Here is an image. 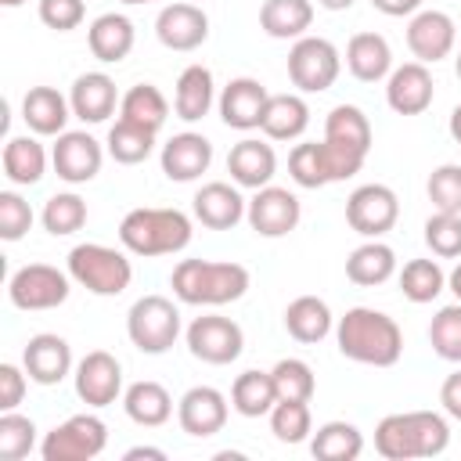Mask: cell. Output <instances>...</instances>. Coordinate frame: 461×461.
Masks as SVG:
<instances>
[{
  "label": "cell",
  "instance_id": "cell-1",
  "mask_svg": "<svg viewBox=\"0 0 461 461\" xmlns=\"http://www.w3.org/2000/svg\"><path fill=\"white\" fill-rule=\"evenodd\" d=\"M335 342L346 360L367 364V367H393L403 353V331L400 324L371 306H353L335 324Z\"/></svg>",
  "mask_w": 461,
  "mask_h": 461
},
{
  "label": "cell",
  "instance_id": "cell-2",
  "mask_svg": "<svg viewBox=\"0 0 461 461\" xmlns=\"http://www.w3.org/2000/svg\"><path fill=\"white\" fill-rule=\"evenodd\" d=\"M249 270L230 259H180L173 267V295L187 306H227L249 292Z\"/></svg>",
  "mask_w": 461,
  "mask_h": 461
},
{
  "label": "cell",
  "instance_id": "cell-3",
  "mask_svg": "<svg viewBox=\"0 0 461 461\" xmlns=\"http://www.w3.org/2000/svg\"><path fill=\"white\" fill-rule=\"evenodd\" d=\"M119 241L133 256H173L191 245V216L155 205L130 209L119 223Z\"/></svg>",
  "mask_w": 461,
  "mask_h": 461
},
{
  "label": "cell",
  "instance_id": "cell-4",
  "mask_svg": "<svg viewBox=\"0 0 461 461\" xmlns=\"http://www.w3.org/2000/svg\"><path fill=\"white\" fill-rule=\"evenodd\" d=\"M324 155L331 166V180H349L360 173L371 151V122L357 104H335L324 119Z\"/></svg>",
  "mask_w": 461,
  "mask_h": 461
},
{
  "label": "cell",
  "instance_id": "cell-5",
  "mask_svg": "<svg viewBox=\"0 0 461 461\" xmlns=\"http://www.w3.org/2000/svg\"><path fill=\"white\" fill-rule=\"evenodd\" d=\"M68 277L94 295H122L133 281V263L119 249L86 241L68 252Z\"/></svg>",
  "mask_w": 461,
  "mask_h": 461
},
{
  "label": "cell",
  "instance_id": "cell-6",
  "mask_svg": "<svg viewBox=\"0 0 461 461\" xmlns=\"http://www.w3.org/2000/svg\"><path fill=\"white\" fill-rule=\"evenodd\" d=\"M126 335L140 353H166L180 335V310L166 295H140L126 313Z\"/></svg>",
  "mask_w": 461,
  "mask_h": 461
},
{
  "label": "cell",
  "instance_id": "cell-7",
  "mask_svg": "<svg viewBox=\"0 0 461 461\" xmlns=\"http://www.w3.org/2000/svg\"><path fill=\"white\" fill-rule=\"evenodd\" d=\"M342 72V54L324 36H299L288 50V79L303 94L328 90Z\"/></svg>",
  "mask_w": 461,
  "mask_h": 461
},
{
  "label": "cell",
  "instance_id": "cell-8",
  "mask_svg": "<svg viewBox=\"0 0 461 461\" xmlns=\"http://www.w3.org/2000/svg\"><path fill=\"white\" fill-rule=\"evenodd\" d=\"M108 443V425L97 414H72L68 421L54 425L43 443L40 454L43 461H90L104 450Z\"/></svg>",
  "mask_w": 461,
  "mask_h": 461
},
{
  "label": "cell",
  "instance_id": "cell-9",
  "mask_svg": "<svg viewBox=\"0 0 461 461\" xmlns=\"http://www.w3.org/2000/svg\"><path fill=\"white\" fill-rule=\"evenodd\" d=\"M68 274L50 263H25L7 281V299L18 310H54L68 299Z\"/></svg>",
  "mask_w": 461,
  "mask_h": 461
},
{
  "label": "cell",
  "instance_id": "cell-10",
  "mask_svg": "<svg viewBox=\"0 0 461 461\" xmlns=\"http://www.w3.org/2000/svg\"><path fill=\"white\" fill-rule=\"evenodd\" d=\"M187 349L194 360L202 364H234L245 349V331L238 321L230 317H220V313H205V317H194L187 324Z\"/></svg>",
  "mask_w": 461,
  "mask_h": 461
},
{
  "label": "cell",
  "instance_id": "cell-11",
  "mask_svg": "<svg viewBox=\"0 0 461 461\" xmlns=\"http://www.w3.org/2000/svg\"><path fill=\"white\" fill-rule=\"evenodd\" d=\"M400 220V198L389 184H360L346 198V223L364 238H382Z\"/></svg>",
  "mask_w": 461,
  "mask_h": 461
},
{
  "label": "cell",
  "instance_id": "cell-12",
  "mask_svg": "<svg viewBox=\"0 0 461 461\" xmlns=\"http://www.w3.org/2000/svg\"><path fill=\"white\" fill-rule=\"evenodd\" d=\"M245 220L249 227L259 234V238H285L299 227L303 220V205L299 198L288 191V187H259L252 198H249V209H245Z\"/></svg>",
  "mask_w": 461,
  "mask_h": 461
},
{
  "label": "cell",
  "instance_id": "cell-13",
  "mask_svg": "<svg viewBox=\"0 0 461 461\" xmlns=\"http://www.w3.org/2000/svg\"><path fill=\"white\" fill-rule=\"evenodd\" d=\"M101 162H104V148L86 130H65L50 148V166L65 184L94 180L101 173Z\"/></svg>",
  "mask_w": 461,
  "mask_h": 461
},
{
  "label": "cell",
  "instance_id": "cell-14",
  "mask_svg": "<svg viewBox=\"0 0 461 461\" xmlns=\"http://www.w3.org/2000/svg\"><path fill=\"white\" fill-rule=\"evenodd\" d=\"M76 396L86 407H108L122 393V364L108 349H90L76 364Z\"/></svg>",
  "mask_w": 461,
  "mask_h": 461
},
{
  "label": "cell",
  "instance_id": "cell-15",
  "mask_svg": "<svg viewBox=\"0 0 461 461\" xmlns=\"http://www.w3.org/2000/svg\"><path fill=\"white\" fill-rule=\"evenodd\" d=\"M155 36L169 50H198L209 40V14L191 0L166 4L155 18Z\"/></svg>",
  "mask_w": 461,
  "mask_h": 461
},
{
  "label": "cell",
  "instance_id": "cell-16",
  "mask_svg": "<svg viewBox=\"0 0 461 461\" xmlns=\"http://www.w3.org/2000/svg\"><path fill=\"white\" fill-rule=\"evenodd\" d=\"M457 40V25L447 11H418L407 22V47L421 65H436L454 50Z\"/></svg>",
  "mask_w": 461,
  "mask_h": 461
},
{
  "label": "cell",
  "instance_id": "cell-17",
  "mask_svg": "<svg viewBox=\"0 0 461 461\" xmlns=\"http://www.w3.org/2000/svg\"><path fill=\"white\" fill-rule=\"evenodd\" d=\"M176 421L194 439L216 436L227 425V396L212 385H191L176 403Z\"/></svg>",
  "mask_w": 461,
  "mask_h": 461
},
{
  "label": "cell",
  "instance_id": "cell-18",
  "mask_svg": "<svg viewBox=\"0 0 461 461\" xmlns=\"http://www.w3.org/2000/svg\"><path fill=\"white\" fill-rule=\"evenodd\" d=\"M267 101H270V94H267V86H263L259 79L238 76V79H230V83L223 86V94H220V119H223L230 130H241V133L259 130L263 112H267Z\"/></svg>",
  "mask_w": 461,
  "mask_h": 461
},
{
  "label": "cell",
  "instance_id": "cell-19",
  "mask_svg": "<svg viewBox=\"0 0 461 461\" xmlns=\"http://www.w3.org/2000/svg\"><path fill=\"white\" fill-rule=\"evenodd\" d=\"M162 173L176 184H191L198 180L209 166H212V144L209 137L194 133V130H184V133H173L166 144H162Z\"/></svg>",
  "mask_w": 461,
  "mask_h": 461
},
{
  "label": "cell",
  "instance_id": "cell-20",
  "mask_svg": "<svg viewBox=\"0 0 461 461\" xmlns=\"http://www.w3.org/2000/svg\"><path fill=\"white\" fill-rule=\"evenodd\" d=\"M432 86L436 83H432L429 65L407 61V65H400V68L389 72V79H385V101H389V108L396 115H421L432 104V94H436Z\"/></svg>",
  "mask_w": 461,
  "mask_h": 461
},
{
  "label": "cell",
  "instance_id": "cell-21",
  "mask_svg": "<svg viewBox=\"0 0 461 461\" xmlns=\"http://www.w3.org/2000/svg\"><path fill=\"white\" fill-rule=\"evenodd\" d=\"M22 367L29 371V378L36 385H58L68 371H72V349L61 335L54 331H40L25 342L22 349Z\"/></svg>",
  "mask_w": 461,
  "mask_h": 461
},
{
  "label": "cell",
  "instance_id": "cell-22",
  "mask_svg": "<svg viewBox=\"0 0 461 461\" xmlns=\"http://www.w3.org/2000/svg\"><path fill=\"white\" fill-rule=\"evenodd\" d=\"M245 209H249V202L227 180H209L194 194V220L209 230H230L234 223L245 220Z\"/></svg>",
  "mask_w": 461,
  "mask_h": 461
},
{
  "label": "cell",
  "instance_id": "cell-23",
  "mask_svg": "<svg viewBox=\"0 0 461 461\" xmlns=\"http://www.w3.org/2000/svg\"><path fill=\"white\" fill-rule=\"evenodd\" d=\"M119 90H115V79L108 72H83L76 76L72 90H68V104H72V115L83 119V122H104L115 104H119Z\"/></svg>",
  "mask_w": 461,
  "mask_h": 461
},
{
  "label": "cell",
  "instance_id": "cell-24",
  "mask_svg": "<svg viewBox=\"0 0 461 461\" xmlns=\"http://www.w3.org/2000/svg\"><path fill=\"white\" fill-rule=\"evenodd\" d=\"M227 173H230V180H234L238 187L259 191V187H267V184L274 180V173H277V155H274V148H270L267 140L245 137V140H238V144L230 148V155H227Z\"/></svg>",
  "mask_w": 461,
  "mask_h": 461
},
{
  "label": "cell",
  "instance_id": "cell-25",
  "mask_svg": "<svg viewBox=\"0 0 461 461\" xmlns=\"http://www.w3.org/2000/svg\"><path fill=\"white\" fill-rule=\"evenodd\" d=\"M72 115V104L54 86H29L22 97V119L36 137H58L65 133V122Z\"/></svg>",
  "mask_w": 461,
  "mask_h": 461
},
{
  "label": "cell",
  "instance_id": "cell-26",
  "mask_svg": "<svg viewBox=\"0 0 461 461\" xmlns=\"http://www.w3.org/2000/svg\"><path fill=\"white\" fill-rule=\"evenodd\" d=\"M133 22L119 11H108V14H97L86 29V43H90V54L104 65H119L130 50H133Z\"/></svg>",
  "mask_w": 461,
  "mask_h": 461
},
{
  "label": "cell",
  "instance_id": "cell-27",
  "mask_svg": "<svg viewBox=\"0 0 461 461\" xmlns=\"http://www.w3.org/2000/svg\"><path fill=\"white\" fill-rule=\"evenodd\" d=\"M346 68L360 83H378L393 72V50L382 32H357L346 43Z\"/></svg>",
  "mask_w": 461,
  "mask_h": 461
},
{
  "label": "cell",
  "instance_id": "cell-28",
  "mask_svg": "<svg viewBox=\"0 0 461 461\" xmlns=\"http://www.w3.org/2000/svg\"><path fill=\"white\" fill-rule=\"evenodd\" d=\"M216 101V83H212V72L205 65H187L180 76H176V90H173V112L184 119V122H198L202 115H209Z\"/></svg>",
  "mask_w": 461,
  "mask_h": 461
},
{
  "label": "cell",
  "instance_id": "cell-29",
  "mask_svg": "<svg viewBox=\"0 0 461 461\" xmlns=\"http://www.w3.org/2000/svg\"><path fill=\"white\" fill-rule=\"evenodd\" d=\"M396 274V252L378 241V238H367L364 245H357L346 259V277L360 288H375V285H385L389 277Z\"/></svg>",
  "mask_w": 461,
  "mask_h": 461
},
{
  "label": "cell",
  "instance_id": "cell-30",
  "mask_svg": "<svg viewBox=\"0 0 461 461\" xmlns=\"http://www.w3.org/2000/svg\"><path fill=\"white\" fill-rule=\"evenodd\" d=\"M331 328H335V317H331L328 303L317 295H299L285 306V331L303 346L321 342Z\"/></svg>",
  "mask_w": 461,
  "mask_h": 461
},
{
  "label": "cell",
  "instance_id": "cell-31",
  "mask_svg": "<svg viewBox=\"0 0 461 461\" xmlns=\"http://www.w3.org/2000/svg\"><path fill=\"white\" fill-rule=\"evenodd\" d=\"M310 126V104L299 94H270L259 130L270 140H295Z\"/></svg>",
  "mask_w": 461,
  "mask_h": 461
},
{
  "label": "cell",
  "instance_id": "cell-32",
  "mask_svg": "<svg viewBox=\"0 0 461 461\" xmlns=\"http://www.w3.org/2000/svg\"><path fill=\"white\" fill-rule=\"evenodd\" d=\"M122 407H126V418L144 425V429H158L169 421L173 414V396L166 385L144 378V382H133L126 393H122Z\"/></svg>",
  "mask_w": 461,
  "mask_h": 461
},
{
  "label": "cell",
  "instance_id": "cell-33",
  "mask_svg": "<svg viewBox=\"0 0 461 461\" xmlns=\"http://www.w3.org/2000/svg\"><path fill=\"white\" fill-rule=\"evenodd\" d=\"M313 25V0H263L259 29L274 40H299Z\"/></svg>",
  "mask_w": 461,
  "mask_h": 461
},
{
  "label": "cell",
  "instance_id": "cell-34",
  "mask_svg": "<svg viewBox=\"0 0 461 461\" xmlns=\"http://www.w3.org/2000/svg\"><path fill=\"white\" fill-rule=\"evenodd\" d=\"M119 119H130V122H137V126L158 133V130L166 126V119H169V101H166V94H162L155 83H137V86H130V90L122 94V101H119Z\"/></svg>",
  "mask_w": 461,
  "mask_h": 461
},
{
  "label": "cell",
  "instance_id": "cell-35",
  "mask_svg": "<svg viewBox=\"0 0 461 461\" xmlns=\"http://www.w3.org/2000/svg\"><path fill=\"white\" fill-rule=\"evenodd\" d=\"M277 403V389H274V378L270 371H241L230 385V407L241 414V418H263L270 414Z\"/></svg>",
  "mask_w": 461,
  "mask_h": 461
},
{
  "label": "cell",
  "instance_id": "cell-36",
  "mask_svg": "<svg viewBox=\"0 0 461 461\" xmlns=\"http://www.w3.org/2000/svg\"><path fill=\"white\" fill-rule=\"evenodd\" d=\"M4 173L18 187L40 184L43 173H47V151H43V144L36 137H11L4 144Z\"/></svg>",
  "mask_w": 461,
  "mask_h": 461
},
{
  "label": "cell",
  "instance_id": "cell-37",
  "mask_svg": "<svg viewBox=\"0 0 461 461\" xmlns=\"http://www.w3.org/2000/svg\"><path fill=\"white\" fill-rule=\"evenodd\" d=\"M310 450L321 461H357L364 454V432L353 421H324L310 436Z\"/></svg>",
  "mask_w": 461,
  "mask_h": 461
},
{
  "label": "cell",
  "instance_id": "cell-38",
  "mask_svg": "<svg viewBox=\"0 0 461 461\" xmlns=\"http://www.w3.org/2000/svg\"><path fill=\"white\" fill-rule=\"evenodd\" d=\"M375 450L385 461H411L418 457V436H414V418L411 411L403 414H385L375 429Z\"/></svg>",
  "mask_w": 461,
  "mask_h": 461
},
{
  "label": "cell",
  "instance_id": "cell-39",
  "mask_svg": "<svg viewBox=\"0 0 461 461\" xmlns=\"http://www.w3.org/2000/svg\"><path fill=\"white\" fill-rule=\"evenodd\" d=\"M104 148H108V155H112L115 162H122V166H137V162H144V158L151 155V148H155V133L144 130V126H137V122H130V119H115L112 130H108Z\"/></svg>",
  "mask_w": 461,
  "mask_h": 461
},
{
  "label": "cell",
  "instance_id": "cell-40",
  "mask_svg": "<svg viewBox=\"0 0 461 461\" xmlns=\"http://www.w3.org/2000/svg\"><path fill=\"white\" fill-rule=\"evenodd\" d=\"M288 173H292V180H295L299 187H324V184H335L321 140H303V144H295V148L288 151Z\"/></svg>",
  "mask_w": 461,
  "mask_h": 461
},
{
  "label": "cell",
  "instance_id": "cell-41",
  "mask_svg": "<svg viewBox=\"0 0 461 461\" xmlns=\"http://www.w3.org/2000/svg\"><path fill=\"white\" fill-rule=\"evenodd\" d=\"M447 288V274L436 259H411L403 263L400 270V292L411 299V303H432L439 292Z\"/></svg>",
  "mask_w": 461,
  "mask_h": 461
},
{
  "label": "cell",
  "instance_id": "cell-42",
  "mask_svg": "<svg viewBox=\"0 0 461 461\" xmlns=\"http://www.w3.org/2000/svg\"><path fill=\"white\" fill-rule=\"evenodd\" d=\"M47 234L54 238H65V234H76L83 223H86V202L76 194V191H61V194H50L43 212H40Z\"/></svg>",
  "mask_w": 461,
  "mask_h": 461
},
{
  "label": "cell",
  "instance_id": "cell-43",
  "mask_svg": "<svg viewBox=\"0 0 461 461\" xmlns=\"http://www.w3.org/2000/svg\"><path fill=\"white\" fill-rule=\"evenodd\" d=\"M270 378H274V389H277V400H313V389H317V378H313V367L299 357H285L270 367Z\"/></svg>",
  "mask_w": 461,
  "mask_h": 461
},
{
  "label": "cell",
  "instance_id": "cell-44",
  "mask_svg": "<svg viewBox=\"0 0 461 461\" xmlns=\"http://www.w3.org/2000/svg\"><path fill=\"white\" fill-rule=\"evenodd\" d=\"M270 432L281 443H303L313 432V418H310V403L306 400H277L270 411Z\"/></svg>",
  "mask_w": 461,
  "mask_h": 461
},
{
  "label": "cell",
  "instance_id": "cell-45",
  "mask_svg": "<svg viewBox=\"0 0 461 461\" xmlns=\"http://www.w3.org/2000/svg\"><path fill=\"white\" fill-rule=\"evenodd\" d=\"M429 342L436 349V357L461 364V303L439 306L432 324H429Z\"/></svg>",
  "mask_w": 461,
  "mask_h": 461
},
{
  "label": "cell",
  "instance_id": "cell-46",
  "mask_svg": "<svg viewBox=\"0 0 461 461\" xmlns=\"http://www.w3.org/2000/svg\"><path fill=\"white\" fill-rule=\"evenodd\" d=\"M32 447H36L32 418H25L18 411H4L0 414V457L4 461H22Z\"/></svg>",
  "mask_w": 461,
  "mask_h": 461
},
{
  "label": "cell",
  "instance_id": "cell-47",
  "mask_svg": "<svg viewBox=\"0 0 461 461\" xmlns=\"http://www.w3.org/2000/svg\"><path fill=\"white\" fill-rule=\"evenodd\" d=\"M425 245L439 259L461 256V212H432L425 220Z\"/></svg>",
  "mask_w": 461,
  "mask_h": 461
},
{
  "label": "cell",
  "instance_id": "cell-48",
  "mask_svg": "<svg viewBox=\"0 0 461 461\" xmlns=\"http://www.w3.org/2000/svg\"><path fill=\"white\" fill-rule=\"evenodd\" d=\"M429 202L436 212H461V166L457 162H443L429 173Z\"/></svg>",
  "mask_w": 461,
  "mask_h": 461
},
{
  "label": "cell",
  "instance_id": "cell-49",
  "mask_svg": "<svg viewBox=\"0 0 461 461\" xmlns=\"http://www.w3.org/2000/svg\"><path fill=\"white\" fill-rule=\"evenodd\" d=\"M414 436H418V457H436L450 447V425L436 411H411Z\"/></svg>",
  "mask_w": 461,
  "mask_h": 461
},
{
  "label": "cell",
  "instance_id": "cell-50",
  "mask_svg": "<svg viewBox=\"0 0 461 461\" xmlns=\"http://www.w3.org/2000/svg\"><path fill=\"white\" fill-rule=\"evenodd\" d=\"M32 227V205L18 191H0V238L18 241Z\"/></svg>",
  "mask_w": 461,
  "mask_h": 461
},
{
  "label": "cell",
  "instance_id": "cell-51",
  "mask_svg": "<svg viewBox=\"0 0 461 461\" xmlns=\"http://www.w3.org/2000/svg\"><path fill=\"white\" fill-rule=\"evenodd\" d=\"M86 18L83 0H40V22L54 32H72Z\"/></svg>",
  "mask_w": 461,
  "mask_h": 461
},
{
  "label": "cell",
  "instance_id": "cell-52",
  "mask_svg": "<svg viewBox=\"0 0 461 461\" xmlns=\"http://www.w3.org/2000/svg\"><path fill=\"white\" fill-rule=\"evenodd\" d=\"M25 367L18 364H0V411H14L25 396Z\"/></svg>",
  "mask_w": 461,
  "mask_h": 461
},
{
  "label": "cell",
  "instance_id": "cell-53",
  "mask_svg": "<svg viewBox=\"0 0 461 461\" xmlns=\"http://www.w3.org/2000/svg\"><path fill=\"white\" fill-rule=\"evenodd\" d=\"M439 403H443V411H447L450 418L461 421V371H454V375L443 378V385H439Z\"/></svg>",
  "mask_w": 461,
  "mask_h": 461
},
{
  "label": "cell",
  "instance_id": "cell-54",
  "mask_svg": "<svg viewBox=\"0 0 461 461\" xmlns=\"http://www.w3.org/2000/svg\"><path fill=\"white\" fill-rule=\"evenodd\" d=\"M371 7L389 14V18H403V14H418L421 0H371Z\"/></svg>",
  "mask_w": 461,
  "mask_h": 461
},
{
  "label": "cell",
  "instance_id": "cell-55",
  "mask_svg": "<svg viewBox=\"0 0 461 461\" xmlns=\"http://www.w3.org/2000/svg\"><path fill=\"white\" fill-rule=\"evenodd\" d=\"M126 461H137V457H151V461H166V450H158V447H130L126 454H122Z\"/></svg>",
  "mask_w": 461,
  "mask_h": 461
},
{
  "label": "cell",
  "instance_id": "cell-56",
  "mask_svg": "<svg viewBox=\"0 0 461 461\" xmlns=\"http://www.w3.org/2000/svg\"><path fill=\"white\" fill-rule=\"evenodd\" d=\"M447 288L457 295V303H461V259H457V267L447 274Z\"/></svg>",
  "mask_w": 461,
  "mask_h": 461
},
{
  "label": "cell",
  "instance_id": "cell-57",
  "mask_svg": "<svg viewBox=\"0 0 461 461\" xmlns=\"http://www.w3.org/2000/svg\"><path fill=\"white\" fill-rule=\"evenodd\" d=\"M450 137H454V140L461 144V104H457V108L450 112Z\"/></svg>",
  "mask_w": 461,
  "mask_h": 461
},
{
  "label": "cell",
  "instance_id": "cell-58",
  "mask_svg": "<svg viewBox=\"0 0 461 461\" xmlns=\"http://www.w3.org/2000/svg\"><path fill=\"white\" fill-rule=\"evenodd\" d=\"M324 11H346V7H353L357 0H317Z\"/></svg>",
  "mask_w": 461,
  "mask_h": 461
},
{
  "label": "cell",
  "instance_id": "cell-59",
  "mask_svg": "<svg viewBox=\"0 0 461 461\" xmlns=\"http://www.w3.org/2000/svg\"><path fill=\"white\" fill-rule=\"evenodd\" d=\"M454 72H457V79H461V50H457V58H454Z\"/></svg>",
  "mask_w": 461,
  "mask_h": 461
},
{
  "label": "cell",
  "instance_id": "cell-60",
  "mask_svg": "<svg viewBox=\"0 0 461 461\" xmlns=\"http://www.w3.org/2000/svg\"><path fill=\"white\" fill-rule=\"evenodd\" d=\"M4 7H18V4H25V0H0Z\"/></svg>",
  "mask_w": 461,
  "mask_h": 461
},
{
  "label": "cell",
  "instance_id": "cell-61",
  "mask_svg": "<svg viewBox=\"0 0 461 461\" xmlns=\"http://www.w3.org/2000/svg\"><path fill=\"white\" fill-rule=\"evenodd\" d=\"M122 4H151V0H122Z\"/></svg>",
  "mask_w": 461,
  "mask_h": 461
}]
</instances>
